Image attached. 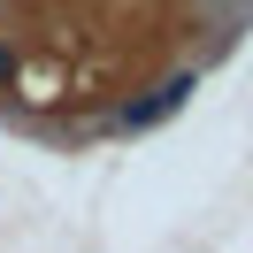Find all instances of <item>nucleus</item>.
Instances as JSON below:
<instances>
[{
  "label": "nucleus",
  "mask_w": 253,
  "mask_h": 253,
  "mask_svg": "<svg viewBox=\"0 0 253 253\" xmlns=\"http://www.w3.org/2000/svg\"><path fill=\"white\" fill-rule=\"evenodd\" d=\"M8 84H16V46L0 39V92H8Z\"/></svg>",
  "instance_id": "2"
},
{
  "label": "nucleus",
  "mask_w": 253,
  "mask_h": 253,
  "mask_svg": "<svg viewBox=\"0 0 253 253\" xmlns=\"http://www.w3.org/2000/svg\"><path fill=\"white\" fill-rule=\"evenodd\" d=\"M207 8H230V16H238V8H246V0H207Z\"/></svg>",
  "instance_id": "3"
},
{
  "label": "nucleus",
  "mask_w": 253,
  "mask_h": 253,
  "mask_svg": "<svg viewBox=\"0 0 253 253\" xmlns=\"http://www.w3.org/2000/svg\"><path fill=\"white\" fill-rule=\"evenodd\" d=\"M192 84H200L192 69H176V77H161V84H154L146 100H130V108L115 115V130H154V123H169V115H176V108L192 100Z\"/></svg>",
  "instance_id": "1"
}]
</instances>
